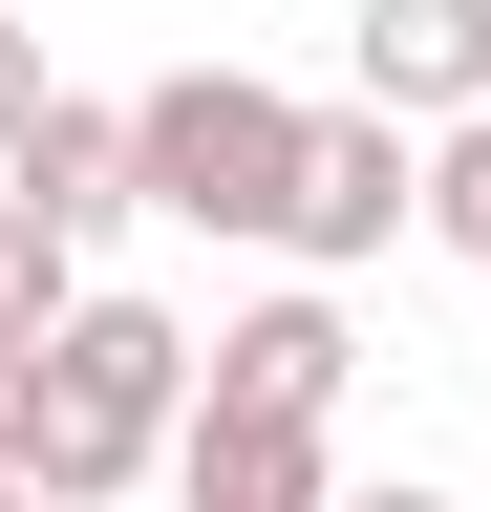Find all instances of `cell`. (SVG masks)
Instances as JSON below:
<instances>
[{"mask_svg":"<svg viewBox=\"0 0 491 512\" xmlns=\"http://www.w3.org/2000/svg\"><path fill=\"white\" fill-rule=\"evenodd\" d=\"M43 107H65V86H43V43H22V22H0V171H22V128H43Z\"/></svg>","mask_w":491,"mask_h":512,"instance_id":"10","label":"cell"},{"mask_svg":"<svg viewBox=\"0 0 491 512\" xmlns=\"http://www.w3.org/2000/svg\"><path fill=\"white\" fill-rule=\"evenodd\" d=\"M0 470H43V342H0Z\"/></svg>","mask_w":491,"mask_h":512,"instance_id":"11","label":"cell"},{"mask_svg":"<svg viewBox=\"0 0 491 512\" xmlns=\"http://www.w3.org/2000/svg\"><path fill=\"white\" fill-rule=\"evenodd\" d=\"M363 107L385 128H470L491 107V0H363Z\"/></svg>","mask_w":491,"mask_h":512,"instance_id":"5","label":"cell"},{"mask_svg":"<svg viewBox=\"0 0 491 512\" xmlns=\"http://www.w3.org/2000/svg\"><path fill=\"white\" fill-rule=\"evenodd\" d=\"M0 512H43V491H22V470H0Z\"/></svg>","mask_w":491,"mask_h":512,"instance_id":"13","label":"cell"},{"mask_svg":"<svg viewBox=\"0 0 491 512\" xmlns=\"http://www.w3.org/2000/svg\"><path fill=\"white\" fill-rule=\"evenodd\" d=\"M0 192H22V214L65 235V256H86V235H129V214H150V192H129V107H43Z\"/></svg>","mask_w":491,"mask_h":512,"instance_id":"7","label":"cell"},{"mask_svg":"<svg viewBox=\"0 0 491 512\" xmlns=\"http://www.w3.org/2000/svg\"><path fill=\"white\" fill-rule=\"evenodd\" d=\"M299 150H321V107H278L257 64L129 86V192H150L171 235H278V214H299Z\"/></svg>","mask_w":491,"mask_h":512,"instance_id":"2","label":"cell"},{"mask_svg":"<svg viewBox=\"0 0 491 512\" xmlns=\"http://www.w3.org/2000/svg\"><path fill=\"white\" fill-rule=\"evenodd\" d=\"M65 320H86V256L43 235L22 192H0V342H65Z\"/></svg>","mask_w":491,"mask_h":512,"instance_id":"8","label":"cell"},{"mask_svg":"<svg viewBox=\"0 0 491 512\" xmlns=\"http://www.w3.org/2000/svg\"><path fill=\"white\" fill-rule=\"evenodd\" d=\"M342 299L321 278H299V299H257V320H214V384H193V406H235V427H342Z\"/></svg>","mask_w":491,"mask_h":512,"instance_id":"4","label":"cell"},{"mask_svg":"<svg viewBox=\"0 0 491 512\" xmlns=\"http://www.w3.org/2000/svg\"><path fill=\"white\" fill-rule=\"evenodd\" d=\"M342 512H449V491H406V470H385V491H342Z\"/></svg>","mask_w":491,"mask_h":512,"instance_id":"12","label":"cell"},{"mask_svg":"<svg viewBox=\"0 0 491 512\" xmlns=\"http://www.w3.org/2000/svg\"><path fill=\"white\" fill-rule=\"evenodd\" d=\"M193 384H214V342H193V320L86 278V320L43 342V470H22V491H43V512L150 491V470H171V427H193Z\"/></svg>","mask_w":491,"mask_h":512,"instance_id":"1","label":"cell"},{"mask_svg":"<svg viewBox=\"0 0 491 512\" xmlns=\"http://www.w3.org/2000/svg\"><path fill=\"white\" fill-rule=\"evenodd\" d=\"M427 235L491 256V107H470V128H427Z\"/></svg>","mask_w":491,"mask_h":512,"instance_id":"9","label":"cell"},{"mask_svg":"<svg viewBox=\"0 0 491 512\" xmlns=\"http://www.w3.org/2000/svg\"><path fill=\"white\" fill-rule=\"evenodd\" d=\"M385 235H427V128H385V107H321L278 256H299V278H342V256H385Z\"/></svg>","mask_w":491,"mask_h":512,"instance_id":"3","label":"cell"},{"mask_svg":"<svg viewBox=\"0 0 491 512\" xmlns=\"http://www.w3.org/2000/svg\"><path fill=\"white\" fill-rule=\"evenodd\" d=\"M171 512H342V448H321V427L193 406V427H171Z\"/></svg>","mask_w":491,"mask_h":512,"instance_id":"6","label":"cell"}]
</instances>
